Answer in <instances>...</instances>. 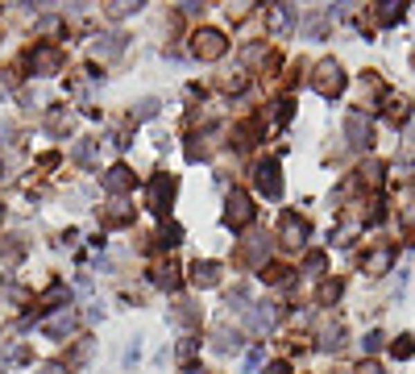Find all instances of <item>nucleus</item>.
<instances>
[{"mask_svg": "<svg viewBox=\"0 0 415 374\" xmlns=\"http://www.w3.org/2000/svg\"><path fill=\"white\" fill-rule=\"evenodd\" d=\"M387 117H391V121H395V125H403V121H407V117H412V104H407V100H403V96H395V100H391V104H387Z\"/></svg>", "mask_w": 415, "mask_h": 374, "instance_id": "17", "label": "nucleus"}, {"mask_svg": "<svg viewBox=\"0 0 415 374\" xmlns=\"http://www.w3.org/2000/svg\"><path fill=\"white\" fill-rule=\"evenodd\" d=\"M337 296H341V283H324L320 287V304H333Z\"/></svg>", "mask_w": 415, "mask_h": 374, "instance_id": "26", "label": "nucleus"}, {"mask_svg": "<svg viewBox=\"0 0 415 374\" xmlns=\"http://www.w3.org/2000/svg\"><path fill=\"white\" fill-rule=\"evenodd\" d=\"M303 266H308L312 275H320V271H324V254H308V262H303Z\"/></svg>", "mask_w": 415, "mask_h": 374, "instance_id": "29", "label": "nucleus"}, {"mask_svg": "<svg viewBox=\"0 0 415 374\" xmlns=\"http://www.w3.org/2000/svg\"><path fill=\"white\" fill-rule=\"evenodd\" d=\"M191 283L195 287H216L220 283V266L216 262H195L191 266Z\"/></svg>", "mask_w": 415, "mask_h": 374, "instance_id": "11", "label": "nucleus"}, {"mask_svg": "<svg viewBox=\"0 0 415 374\" xmlns=\"http://www.w3.org/2000/svg\"><path fill=\"white\" fill-rule=\"evenodd\" d=\"M391 354H395V358H412V354H415V337H399V341H391Z\"/></svg>", "mask_w": 415, "mask_h": 374, "instance_id": "21", "label": "nucleus"}, {"mask_svg": "<svg viewBox=\"0 0 415 374\" xmlns=\"http://www.w3.org/2000/svg\"><path fill=\"white\" fill-rule=\"evenodd\" d=\"M241 258H245L249 266H266V258H270V246H262V241H249V246L241 250Z\"/></svg>", "mask_w": 415, "mask_h": 374, "instance_id": "15", "label": "nucleus"}, {"mask_svg": "<svg viewBox=\"0 0 415 374\" xmlns=\"http://www.w3.org/2000/svg\"><path fill=\"white\" fill-rule=\"evenodd\" d=\"M71 154H75V162H83V167H91V158H96V150H91L87 142H75V150H71Z\"/></svg>", "mask_w": 415, "mask_h": 374, "instance_id": "22", "label": "nucleus"}, {"mask_svg": "<svg viewBox=\"0 0 415 374\" xmlns=\"http://www.w3.org/2000/svg\"><path fill=\"white\" fill-rule=\"evenodd\" d=\"M154 112H158V100H141V104L133 108V117H137V121H150Z\"/></svg>", "mask_w": 415, "mask_h": 374, "instance_id": "23", "label": "nucleus"}, {"mask_svg": "<svg viewBox=\"0 0 415 374\" xmlns=\"http://www.w3.org/2000/svg\"><path fill=\"white\" fill-rule=\"evenodd\" d=\"M378 346H382V333H370V337H366V341H362V350H366V354H374V350H378Z\"/></svg>", "mask_w": 415, "mask_h": 374, "instance_id": "30", "label": "nucleus"}, {"mask_svg": "<svg viewBox=\"0 0 415 374\" xmlns=\"http://www.w3.org/2000/svg\"><path fill=\"white\" fill-rule=\"evenodd\" d=\"M357 229H362V225H357V221H345V225H341V229H337V237H333V241H337V246H349V241H353V237H357Z\"/></svg>", "mask_w": 415, "mask_h": 374, "instance_id": "20", "label": "nucleus"}, {"mask_svg": "<svg viewBox=\"0 0 415 374\" xmlns=\"http://www.w3.org/2000/svg\"><path fill=\"white\" fill-rule=\"evenodd\" d=\"M249 221H254V204H249V196H245V192H233V196H229L224 225H229V229H245Z\"/></svg>", "mask_w": 415, "mask_h": 374, "instance_id": "6", "label": "nucleus"}, {"mask_svg": "<svg viewBox=\"0 0 415 374\" xmlns=\"http://www.w3.org/2000/svg\"><path fill=\"white\" fill-rule=\"evenodd\" d=\"M391 266H395V250H391V246H378V250L366 258V275H387Z\"/></svg>", "mask_w": 415, "mask_h": 374, "instance_id": "10", "label": "nucleus"}, {"mask_svg": "<svg viewBox=\"0 0 415 374\" xmlns=\"http://www.w3.org/2000/svg\"><path fill=\"white\" fill-rule=\"evenodd\" d=\"M287 275H291V271H283V266H270V271H266V279H270V283H283Z\"/></svg>", "mask_w": 415, "mask_h": 374, "instance_id": "31", "label": "nucleus"}, {"mask_svg": "<svg viewBox=\"0 0 415 374\" xmlns=\"http://www.w3.org/2000/svg\"><path fill=\"white\" fill-rule=\"evenodd\" d=\"M249 321H254V329H258V333H266V329L274 325V308H270V304H258V312H254Z\"/></svg>", "mask_w": 415, "mask_h": 374, "instance_id": "18", "label": "nucleus"}, {"mask_svg": "<svg viewBox=\"0 0 415 374\" xmlns=\"http://www.w3.org/2000/svg\"><path fill=\"white\" fill-rule=\"evenodd\" d=\"M175 192H179L175 175H154V183H150V196H145V208H154V212H166V208H170V200H175Z\"/></svg>", "mask_w": 415, "mask_h": 374, "instance_id": "4", "label": "nucleus"}, {"mask_svg": "<svg viewBox=\"0 0 415 374\" xmlns=\"http://www.w3.org/2000/svg\"><path fill=\"white\" fill-rule=\"evenodd\" d=\"M154 283L166 287V291H175V287H179V266H175V262H162V266L154 271Z\"/></svg>", "mask_w": 415, "mask_h": 374, "instance_id": "14", "label": "nucleus"}, {"mask_svg": "<svg viewBox=\"0 0 415 374\" xmlns=\"http://www.w3.org/2000/svg\"><path fill=\"white\" fill-rule=\"evenodd\" d=\"M29 67H33V75H58L62 71V50L58 46H33L29 50Z\"/></svg>", "mask_w": 415, "mask_h": 374, "instance_id": "3", "label": "nucleus"}, {"mask_svg": "<svg viewBox=\"0 0 415 374\" xmlns=\"http://www.w3.org/2000/svg\"><path fill=\"white\" fill-rule=\"evenodd\" d=\"M216 350H241V337L237 333H216Z\"/></svg>", "mask_w": 415, "mask_h": 374, "instance_id": "24", "label": "nucleus"}, {"mask_svg": "<svg viewBox=\"0 0 415 374\" xmlns=\"http://www.w3.org/2000/svg\"><path fill=\"white\" fill-rule=\"evenodd\" d=\"M403 8H407V4L387 0V4H378V21H382V25H395V21H403Z\"/></svg>", "mask_w": 415, "mask_h": 374, "instance_id": "16", "label": "nucleus"}, {"mask_svg": "<svg viewBox=\"0 0 415 374\" xmlns=\"http://www.w3.org/2000/svg\"><path fill=\"white\" fill-rule=\"evenodd\" d=\"M254 183H258V192H262V196L279 200V196H283V179H279V162H274V158L258 162V167H254Z\"/></svg>", "mask_w": 415, "mask_h": 374, "instance_id": "5", "label": "nucleus"}, {"mask_svg": "<svg viewBox=\"0 0 415 374\" xmlns=\"http://www.w3.org/2000/svg\"><path fill=\"white\" fill-rule=\"evenodd\" d=\"M279 237H283V246L299 250V246L308 241V221H299L295 212H287V216H283V229H279Z\"/></svg>", "mask_w": 415, "mask_h": 374, "instance_id": "7", "label": "nucleus"}, {"mask_svg": "<svg viewBox=\"0 0 415 374\" xmlns=\"http://www.w3.org/2000/svg\"><path fill=\"white\" fill-rule=\"evenodd\" d=\"M262 358H266V354H262V350H254V354L245 358V366H249V371H258V366H262Z\"/></svg>", "mask_w": 415, "mask_h": 374, "instance_id": "32", "label": "nucleus"}, {"mask_svg": "<svg viewBox=\"0 0 415 374\" xmlns=\"http://www.w3.org/2000/svg\"><path fill=\"white\" fill-rule=\"evenodd\" d=\"M133 8H141V4H125V0H121V4H108V17H129Z\"/></svg>", "mask_w": 415, "mask_h": 374, "instance_id": "28", "label": "nucleus"}, {"mask_svg": "<svg viewBox=\"0 0 415 374\" xmlns=\"http://www.w3.org/2000/svg\"><path fill=\"white\" fill-rule=\"evenodd\" d=\"M224 50H229L224 33H216V29H195V37H191V54H195V58H204V62H216Z\"/></svg>", "mask_w": 415, "mask_h": 374, "instance_id": "2", "label": "nucleus"}, {"mask_svg": "<svg viewBox=\"0 0 415 374\" xmlns=\"http://www.w3.org/2000/svg\"><path fill=\"white\" fill-rule=\"evenodd\" d=\"M191 374H204V371H191Z\"/></svg>", "mask_w": 415, "mask_h": 374, "instance_id": "36", "label": "nucleus"}, {"mask_svg": "<svg viewBox=\"0 0 415 374\" xmlns=\"http://www.w3.org/2000/svg\"><path fill=\"white\" fill-rule=\"evenodd\" d=\"M42 329H46L50 337H71V333H75V312H67V308H62V312L46 316V321H42Z\"/></svg>", "mask_w": 415, "mask_h": 374, "instance_id": "9", "label": "nucleus"}, {"mask_svg": "<svg viewBox=\"0 0 415 374\" xmlns=\"http://www.w3.org/2000/svg\"><path fill=\"white\" fill-rule=\"evenodd\" d=\"M42 374H67V366H62V362H50V366H42Z\"/></svg>", "mask_w": 415, "mask_h": 374, "instance_id": "35", "label": "nucleus"}, {"mask_svg": "<svg viewBox=\"0 0 415 374\" xmlns=\"http://www.w3.org/2000/svg\"><path fill=\"white\" fill-rule=\"evenodd\" d=\"M104 187H108V192H116V196H121V192H129V187H133V171H129V167H112V171L104 175Z\"/></svg>", "mask_w": 415, "mask_h": 374, "instance_id": "12", "label": "nucleus"}, {"mask_svg": "<svg viewBox=\"0 0 415 374\" xmlns=\"http://www.w3.org/2000/svg\"><path fill=\"white\" fill-rule=\"evenodd\" d=\"M46 125H50V133H67V129H71V112H62V108H54V112L46 117Z\"/></svg>", "mask_w": 415, "mask_h": 374, "instance_id": "19", "label": "nucleus"}, {"mask_svg": "<svg viewBox=\"0 0 415 374\" xmlns=\"http://www.w3.org/2000/svg\"><path fill=\"white\" fill-rule=\"evenodd\" d=\"M312 87H316L320 96H341V92H345V71H341V62H333V58L316 62V71H312Z\"/></svg>", "mask_w": 415, "mask_h": 374, "instance_id": "1", "label": "nucleus"}, {"mask_svg": "<svg viewBox=\"0 0 415 374\" xmlns=\"http://www.w3.org/2000/svg\"><path fill=\"white\" fill-rule=\"evenodd\" d=\"M158 241H162V246H166V250H170V246H179V225H166V229H162V237H158Z\"/></svg>", "mask_w": 415, "mask_h": 374, "instance_id": "25", "label": "nucleus"}, {"mask_svg": "<svg viewBox=\"0 0 415 374\" xmlns=\"http://www.w3.org/2000/svg\"><path fill=\"white\" fill-rule=\"evenodd\" d=\"M0 216H4V208H0Z\"/></svg>", "mask_w": 415, "mask_h": 374, "instance_id": "37", "label": "nucleus"}, {"mask_svg": "<svg viewBox=\"0 0 415 374\" xmlns=\"http://www.w3.org/2000/svg\"><path fill=\"white\" fill-rule=\"evenodd\" d=\"M266 374H291V366H287V362H274V366H266Z\"/></svg>", "mask_w": 415, "mask_h": 374, "instance_id": "33", "label": "nucleus"}, {"mask_svg": "<svg viewBox=\"0 0 415 374\" xmlns=\"http://www.w3.org/2000/svg\"><path fill=\"white\" fill-rule=\"evenodd\" d=\"M345 133H349V142H353V146H370V137H374V125H370V117L353 112V117L345 121Z\"/></svg>", "mask_w": 415, "mask_h": 374, "instance_id": "8", "label": "nucleus"}, {"mask_svg": "<svg viewBox=\"0 0 415 374\" xmlns=\"http://www.w3.org/2000/svg\"><path fill=\"white\" fill-rule=\"evenodd\" d=\"M125 50V37L121 33H104V37H96V58H116Z\"/></svg>", "mask_w": 415, "mask_h": 374, "instance_id": "13", "label": "nucleus"}, {"mask_svg": "<svg viewBox=\"0 0 415 374\" xmlns=\"http://www.w3.org/2000/svg\"><path fill=\"white\" fill-rule=\"evenodd\" d=\"M357 374H382V366H378V362H362V371Z\"/></svg>", "mask_w": 415, "mask_h": 374, "instance_id": "34", "label": "nucleus"}, {"mask_svg": "<svg viewBox=\"0 0 415 374\" xmlns=\"http://www.w3.org/2000/svg\"><path fill=\"white\" fill-rule=\"evenodd\" d=\"M191 358H195V337H187V341H183V346H179V362H183V366H187V362H191Z\"/></svg>", "mask_w": 415, "mask_h": 374, "instance_id": "27", "label": "nucleus"}]
</instances>
